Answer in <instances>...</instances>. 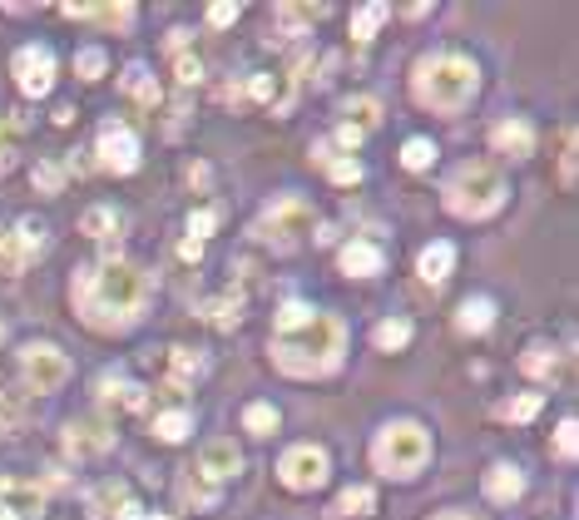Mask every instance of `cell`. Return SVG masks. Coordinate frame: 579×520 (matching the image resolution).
<instances>
[{
  "label": "cell",
  "instance_id": "6da1fadb",
  "mask_svg": "<svg viewBox=\"0 0 579 520\" xmlns=\"http://www.w3.org/2000/svg\"><path fill=\"white\" fill-rule=\"evenodd\" d=\"M347 327L342 317L317 313V307L288 303L278 313V337H273V362L288 377H327L342 362Z\"/></svg>",
  "mask_w": 579,
  "mask_h": 520
},
{
  "label": "cell",
  "instance_id": "7a4b0ae2",
  "mask_svg": "<svg viewBox=\"0 0 579 520\" xmlns=\"http://www.w3.org/2000/svg\"><path fill=\"white\" fill-rule=\"evenodd\" d=\"M144 298H149V282H144V273L124 258H105L75 278V307L89 327H99V332L129 327L140 317Z\"/></svg>",
  "mask_w": 579,
  "mask_h": 520
},
{
  "label": "cell",
  "instance_id": "3957f363",
  "mask_svg": "<svg viewBox=\"0 0 579 520\" xmlns=\"http://www.w3.org/2000/svg\"><path fill=\"white\" fill-rule=\"evenodd\" d=\"M475 85H481V70L466 55H426L417 65V80H411V95L436 114H456L475 99Z\"/></svg>",
  "mask_w": 579,
  "mask_h": 520
},
{
  "label": "cell",
  "instance_id": "277c9868",
  "mask_svg": "<svg viewBox=\"0 0 579 520\" xmlns=\"http://www.w3.org/2000/svg\"><path fill=\"white\" fill-rule=\"evenodd\" d=\"M505 204V179L491 164H461L446 184V208L456 218H491Z\"/></svg>",
  "mask_w": 579,
  "mask_h": 520
},
{
  "label": "cell",
  "instance_id": "5b68a950",
  "mask_svg": "<svg viewBox=\"0 0 579 520\" xmlns=\"http://www.w3.org/2000/svg\"><path fill=\"white\" fill-rule=\"evenodd\" d=\"M426 456H431V436L421 432L417 422H391V426H382L372 442L376 471H382V476H397V481L417 476V471L426 467Z\"/></svg>",
  "mask_w": 579,
  "mask_h": 520
},
{
  "label": "cell",
  "instance_id": "8992f818",
  "mask_svg": "<svg viewBox=\"0 0 579 520\" xmlns=\"http://www.w3.org/2000/svg\"><path fill=\"white\" fill-rule=\"evenodd\" d=\"M302 233H312V208L302 198H278L268 214L257 218V239L278 243V249H292Z\"/></svg>",
  "mask_w": 579,
  "mask_h": 520
},
{
  "label": "cell",
  "instance_id": "52a82bcc",
  "mask_svg": "<svg viewBox=\"0 0 579 520\" xmlns=\"http://www.w3.org/2000/svg\"><path fill=\"white\" fill-rule=\"evenodd\" d=\"M21 372H25V387H31V391H60L64 377H70V362H64L60 347L31 342L21 352Z\"/></svg>",
  "mask_w": 579,
  "mask_h": 520
},
{
  "label": "cell",
  "instance_id": "ba28073f",
  "mask_svg": "<svg viewBox=\"0 0 579 520\" xmlns=\"http://www.w3.org/2000/svg\"><path fill=\"white\" fill-rule=\"evenodd\" d=\"M278 476L288 491H317L327 481V451L322 446H292L278 461Z\"/></svg>",
  "mask_w": 579,
  "mask_h": 520
},
{
  "label": "cell",
  "instance_id": "9c48e42d",
  "mask_svg": "<svg viewBox=\"0 0 579 520\" xmlns=\"http://www.w3.org/2000/svg\"><path fill=\"white\" fill-rule=\"evenodd\" d=\"M15 85H21V95L31 99H45L55 85V60L45 45H25V50H15Z\"/></svg>",
  "mask_w": 579,
  "mask_h": 520
},
{
  "label": "cell",
  "instance_id": "30bf717a",
  "mask_svg": "<svg viewBox=\"0 0 579 520\" xmlns=\"http://www.w3.org/2000/svg\"><path fill=\"white\" fill-rule=\"evenodd\" d=\"M45 249V228L35 218H21L11 233H0V273H21Z\"/></svg>",
  "mask_w": 579,
  "mask_h": 520
},
{
  "label": "cell",
  "instance_id": "8fae6325",
  "mask_svg": "<svg viewBox=\"0 0 579 520\" xmlns=\"http://www.w3.org/2000/svg\"><path fill=\"white\" fill-rule=\"evenodd\" d=\"M99 164L114 173H134L140 169V140H134V130L129 124H105L99 130V144H95Z\"/></svg>",
  "mask_w": 579,
  "mask_h": 520
},
{
  "label": "cell",
  "instance_id": "7c38bea8",
  "mask_svg": "<svg viewBox=\"0 0 579 520\" xmlns=\"http://www.w3.org/2000/svg\"><path fill=\"white\" fill-rule=\"evenodd\" d=\"M45 510V491L35 481H0V520H35Z\"/></svg>",
  "mask_w": 579,
  "mask_h": 520
},
{
  "label": "cell",
  "instance_id": "4fadbf2b",
  "mask_svg": "<svg viewBox=\"0 0 579 520\" xmlns=\"http://www.w3.org/2000/svg\"><path fill=\"white\" fill-rule=\"evenodd\" d=\"M238 467H243V456H238L233 442H208L204 456H198V471H193V476L208 481V486H218V481L238 476Z\"/></svg>",
  "mask_w": 579,
  "mask_h": 520
},
{
  "label": "cell",
  "instance_id": "5bb4252c",
  "mask_svg": "<svg viewBox=\"0 0 579 520\" xmlns=\"http://www.w3.org/2000/svg\"><path fill=\"white\" fill-rule=\"evenodd\" d=\"M89 510H95L99 520H140V506H134L129 486H119V481H105V486L89 496Z\"/></svg>",
  "mask_w": 579,
  "mask_h": 520
},
{
  "label": "cell",
  "instance_id": "9a60e30c",
  "mask_svg": "<svg viewBox=\"0 0 579 520\" xmlns=\"http://www.w3.org/2000/svg\"><path fill=\"white\" fill-rule=\"evenodd\" d=\"M109 442H114V432H109L105 422H95V416H85V422H70V432H64V446H70V456H95V451H105Z\"/></svg>",
  "mask_w": 579,
  "mask_h": 520
},
{
  "label": "cell",
  "instance_id": "2e32d148",
  "mask_svg": "<svg viewBox=\"0 0 579 520\" xmlns=\"http://www.w3.org/2000/svg\"><path fill=\"white\" fill-rule=\"evenodd\" d=\"M491 140H495V149L510 154V159H526V154L535 149V130H530L526 120H500Z\"/></svg>",
  "mask_w": 579,
  "mask_h": 520
},
{
  "label": "cell",
  "instance_id": "e0dca14e",
  "mask_svg": "<svg viewBox=\"0 0 579 520\" xmlns=\"http://www.w3.org/2000/svg\"><path fill=\"white\" fill-rule=\"evenodd\" d=\"M485 496L500 500V506H510V500L526 496V476H520V467H491L485 471Z\"/></svg>",
  "mask_w": 579,
  "mask_h": 520
},
{
  "label": "cell",
  "instance_id": "ac0fdd59",
  "mask_svg": "<svg viewBox=\"0 0 579 520\" xmlns=\"http://www.w3.org/2000/svg\"><path fill=\"white\" fill-rule=\"evenodd\" d=\"M342 273H352V278H372V273H382V249L366 239H352L342 249Z\"/></svg>",
  "mask_w": 579,
  "mask_h": 520
},
{
  "label": "cell",
  "instance_id": "d6986e66",
  "mask_svg": "<svg viewBox=\"0 0 579 520\" xmlns=\"http://www.w3.org/2000/svg\"><path fill=\"white\" fill-rule=\"evenodd\" d=\"M70 21H99V25H129L134 21V5L119 0V5H64Z\"/></svg>",
  "mask_w": 579,
  "mask_h": 520
},
{
  "label": "cell",
  "instance_id": "ffe728a7",
  "mask_svg": "<svg viewBox=\"0 0 579 520\" xmlns=\"http://www.w3.org/2000/svg\"><path fill=\"white\" fill-rule=\"evenodd\" d=\"M421 278L431 282V288H436V282H446L450 278V268H456V249H450V243H431L426 253H421Z\"/></svg>",
  "mask_w": 579,
  "mask_h": 520
},
{
  "label": "cell",
  "instance_id": "44dd1931",
  "mask_svg": "<svg viewBox=\"0 0 579 520\" xmlns=\"http://www.w3.org/2000/svg\"><path fill=\"white\" fill-rule=\"evenodd\" d=\"M99 397H105L109 407H124V412H140L144 407V387H134V382H124V377H99Z\"/></svg>",
  "mask_w": 579,
  "mask_h": 520
},
{
  "label": "cell",
  "instance_id": "7402d4cb",
  "mask_svg": "<svg viewBox=\"0 0 579 520\" xmlns=\"http://www.w3.org/2000/svg\"><path fill=\"white\" fill-rule=\"evenodd\" d=\"M204 377V358L198 352H189V347H173L169 352V382L173 387H189V382Z\"/></svg>",
  "mask_w": 579,
  "mask_h": 520
},
{
  "label": "cell",
  "instance_id": "603a6c76",
  "mask_svg": "<svg viewBox=\"0 0 579 520\" xmlns=\"http://www.w3.org/2000/svg\"><path fill=\"white\" fill-rule=\"evenodd\" d=\"M89 233V239H114L119 228H124V218H119V208H109V204H99V208H89L85 214V223H80Z\"/></svg>",
  "mask_w": 579,
  "mask_h": 520
},
{
  "label": "cell",
  "instance_id": "cb8c5ba5",
  "mask_svg": "<svg viewBox=\"0 0 579 520\" xmlns=\"http://www.w3.org/2000/svg\"><path fill=\"white\" fill-rule=\"evenodd\" d=\"M376 506V491L372 486H347L342 496L333 500V516H366Z\"/></svg>",
  "mask_w": 579,
  "mask_h": 520
},
{
  "label": "cell",
  "instance_id": "d4e9b609",
  "mask_svg": "<svg viewBox=\"0 0 579 520\" xmlns=\"http://www.w3.org/2000/svg\"><path fill=\"white\" fill-rule=\"evenodd\" d=\"M456 323H461V332H485V327L495 323V307L485 303V298H466V303H461V317H456Z\"/></svg>",
  "mask_w": 579,
  "mask_h": 520
},
{
  "label": "cell",
  "instance_id": "484cf974",
  "mask_svg": "<svg viewBox=\"0 0 579 520\" xmlns=\"http://www.w3.org/2000/svg\"><path fill=\"white\" fill-rule=\"evenodd\" d=\"M312 154H317V164L333 173L337 184H357V179H362V164H357V159H333V149H327V144H317Z\"/></svg>",
  "mask_w": 579,
  "mask_h": 520
},
{
  "label": "cell",
  "instance_id": "4316f807",
  "mask_svg": "<svg viewBox=\"0 0 579 520\" xmlns=\"http://www.w3.org/2000/svg\"><path fill=\"white\" fill-rule=\"evenodd\" d=\"M124 89L140 99V105H149V109L159 105V85L149 80V70H144V65H129V70H124Z\"/></svg>",
  "mask_w": 579,
  "mask_h": 520
},
{
  "label": "cell",
  "instance_id": "83f0119b",
  "mask_svg": "<svg viewBox=\"0 0 579 520\" xmlns=\"http://www.w3.org/2000/svg\"><path fill=\"white\" fill-rule=\"evenodd\" d=\"M407 342H411V323H407V317H386V323L376 327V347H382V352H401Z\"/></svg>",
  "mask_w": 579,
  "mask_h": 520
},
{
  "label": "cell",
  "instance_id": "f1b7e54d",
  "mask_svg": "<svg viewBox=\"0 0 579 520\" xmlns=\"http://www.w3.org/2000/svg\"><path fill=\"white\" fill-rule=\"evenodd\" d=\"M386 15H391V5H382V0L362 5V11L352 15V35H357V40H372V35H376V25H382Z\"/></svg>",
  "mask_w": 579,
  "mask_h": 520
},
{
  "label": "cell",
  "instance_id": "f546056e",
  "mask_svg": "<svg viewBox=\"0 0 579 520\" xmlns=\"http://www.w3.org/2000/svg\"><path fill=\"white\" fill-rule=\"evenodd\" d=\"M243 426L253 436H273V432H278V407H268V401H253V407L243 412Z\"/></svg>",
  "mask_w": 579,
  "mask_h": 520
},
{
  "label": "cell",
  "instance_id": "4dcf8cb0",
  "mask_svg": "<svg viewBox=\"0 0 579 520\" xmlns=\"http://www.w3.org/2000/svg\"><path fill=\"white\" fill-rule=\"evenodd\" d=\"M189 426H193L189 412H164L159 422H154V436H159V442H183V436H189Z\"/></svg>",
  "mask_w": 579,
  "mask_h": 520
},
{
  "label": "cell",
  "instance_id": "1f68e13d",
  "mask_svg": "<svg viewBox=\"0 0 579 520\" xmlns=\"http://www.w3.org/2000/svg\"><path fill=\"white\" fill-rule=\"evenodd\" d=\"M540 401H545L540 391H526V397H515V401H500V416L505 422H530L540 412Z\"/></svg>",
  "mask_w": 579,
  "mask_h": 520
},
{
  "label": "cell",
  "instance_id": "d6a6232c",
  "mask_svg": "<svg viewBox=\"0 0 579 520\" xmlns=\"http://www.w3.org/2000/svg\"><path fill=\"white\" fill-rule=\"evenodd\" d=\"M431 159H436V144L431 140H407V149H401L407 169H431Z\"/></svg>",
  "mask_w": 579,
  "mask_h": 520
},
{
  "label": "cell",
  "instance_id": "836d02e7",
  "mask_svg": "<svg viewBox=\"0 0 579 520\" xmlns=\"http://www.w3.org/2000/svg\"><path fill=\"white\" fill-rule=\"evenodd\" d=\"M322 15V5H278V21L288 25V31H298V25H312Z\"/></svg>",
  "mask_w": 579,
  "mask_h": 520
},
{
  "label": "cell",
  "instance_id": "e575fe53",
  "mask_svg": "<svg viewBox=\"0 0 579 520\" xmlns=\"http://www.w3.org/2000/svg\"><path fill=\"white\" fill-rule=\"evenodd\" d=\"M520 367H526L530 377H550V372H555V352H545V347H530L526 358H520Z\"/></svg>",
  "mask_w": 579,
  "mask_h": 520
},
{
  "label": "cell",
  "instance_id": "d590c367",
  "mask_svg": "<svg viewBox=\"0 0 579 520\" xmlns=\"http://www.w3.org/2000/svg\"><path fill=\"white\" fill-rule=\"evenodd\" d=\"M218 218H224V214H218V208H198V214L189 218V233H193V243H204L208 233H214V228H218Z\"/></svg>",
  "mask_w": 579,
  "mask_h": 520
},
{
  "label": "cell",
  "instance_id": "8d00e7d4",
  "mask_svg": "<svg viewBox=\"0 0 579 520\" xmlns=\"http://www.w3.org/2000/svg\"><path fill=\"white\" fill-rule=\"evenodd\" d=\"M248 95H253V99H268V105H273V99H278V105H288V99L278 95V75H253V80H248Z\"/></svg>",
  "mask_w": 579,
  "mask_h": 520
},
{
  "label": "cell",
  "instance_id": "74e56055",
  "mask_svg": "<svg viewBox=\"0 0 579 520\" xmlns=\"http://www.w3.org/2000/svg\"><path fill=\"white\" fill-rule=\"evenodd\" d=\"M575 416H569V422H559V432H555V456L559 461H575Z\"/></svg>",
  "mask_w": 579,
  "mask_h": 520
},
{
  "label": "cell",
  "instance_id": "f35d334b",
  "mask_svg": "<svg viewBox=\"0 0 579 520\" xmlns=\"http://www.w3.org/2000/svg\"><path fill=\"white\" fill-rule=\"evenodd\" d=\"M21 401L11 397V391H0V432H15V426H21Z\"/></svg>",
  "mask_w": 579,
  "mask_h": 520
},
{
  "label": "cell",
  "instance_id": "ab89813d",
  "mask_svg": "<svg viewBox=\"0 0 579 520\" xmlns=\"http://www.w3.org/2000/svg\"><path fill=\"white\" fill-rule=\"evenodd\" d=\"M75 70H80L85 80H99V75H105V50H80Z\"/></svg>",
  "mask_w": 579,
  "mask_h": 520
},
{
  "label": "cell",
  "instance_id": "60d3db41",
  "mask_svg": "<svg viewBox=\"0 0 579 520\" xmlns=\"http://www.w3.org/2000/svg\"><path fill=\"white\" fill-rule=\"evenodd\" d=\"M35 184L45 189V194H60V184H64V173L55 169V164H35Z\"/></svg>",
  "mask_w": 579,
  "mask_h": 520
},
{
  "label": "cell",
  "instance_id": "b9f144b4",
  "mask_svg": "<svg viewBox=\"0 0 579 520\" xmlns=\"http://www.w3.org/2000/svg\"><path fill=\"white\" fill-rule=\"evenodd\" d=\"M198 80H204V65H198L193 55L179 50V85H198Z\"/></svg>",
  "mask_w": 579,
  "mask_h": 520
},
{
  "label": "cell",
  "instance_id": "7bdbcfd3",
  "mask_svg": "<svg viewBox=\"0 0 579 520\" xmlns=\"http://www.w3.org/2000/svg\"><path fill=\"white\" fill-rule=\"evenodd\" d=\"M347 114H357V130H366V124H376V99H352Z\"/></svg>",
  "mask_w": 579,
  "mask_h": 520
},
{
  "label": "cell",
  "instance_id": "ee69618b",
  "mask_svg": "<svg viewBox=\"0 0 579 520\" xmlns=\"http://www.w3.org/2000/svg\"><path fill=\"white\" fill-rule=\"evenodd\" d=\"M208 317H214V323H218V327H228V323H238V298H233V303H228V298H224V303H208Z\"/></svg>",
  "mask_w": 579,
  "mask_h": 520
},
{
  "label": "cell",
  "instance_id": "f6af8a7d",
  "mask_svg": "<svg viewBox=\"0 0 579 520\" xmlns=\"http://www.w3.org/2000/svg\"><path fill=\"white\" fill-rule=\"evenodd\" d=\"M15 159V140H11V124H0V169H11Z\"/></svg>",
  "mask_w": 579,
  "mask_h": 520
},
{
  "label": "cell",
  "instance_id": "bcb514c9",
  "mask_svg": "<svg viewBox=\"0 0 579 520\" xmlns=\"http://www.w3.org/2000/svg\"><path fill=\"white\" fill-rule=\"evenodd\" d=\"M559 173H565V184H575V134H565V159H559Z\"/></svg>",
  "mask_w": 579,
  "mask_h": 520
},
{
  "label": "cell",
  "instance_id": "7dc6e473",
  "mask_svg": "<svg viewBox=\"0 0 579 520\" xmlns=\"http://www.w3.org/2000/svg\"><path fill=\"white\" fill-rule=\"evenodd\" d=\"M208 21H214V25H233L238 21V5H208Z\"/></svg>",
  "mask_w": 579,
  "mask_h": 520
},
{
  "label": "cell",
  "instance_id": "c3c4849f",
  "mask_svg": "<svg viewBox=\"0 0 579 520\" xmlns=\"http://www.w3.org/2000/svg\"><path fill=\"white\" fill-rule=\"evenodd\" d=\"M337 144H347V149H357V144H362V130H357V124H342V130H337Z\"/></svg>",
  "mask_w": 579,
  "mask_h": 520
},
{
  "label": "cell",
  "instance_id": "681fc988",
  "mask_svg": "<svg viewBox=\"0 0 579 520\" xmlns=\"http://www.w3.org/2000/svg\"><path fill=\"white\" fill-rule=\"evenodd\" d=\"M436 520H475V516H466V510H446V516H436Z\"/></svg>",
  "mask_w": 579,
  "mask_h": 520
},
{
  "label": "cell",
  "instance_id": "f907efd6",
  "mask_svg": "<svg viewBox=\"0 0 579 520\" xmlns=\"http://www.w3.org/2000/svg\"><path fill=\"white\" fill-rule=\"evenodd\" d=\"M140 520H169V516H140Z\"/></svg>",
  "mask_w": 579,
  "mask_h": 520
},
{
  "label": "cell",
  "instance_id": "816d5d0a",
  "mask_svg": "<svg viewBox=\"0 0 579 520\" xmlns=\"http://www.w3.org/2000/svg\"><path fill=\"white\" fill-rule=\"evenodd\" d=\"M0 337H5V327H0Z\"/></svg>",
  "mask_w": 579,
  "mask_h": 520
}]
</instances>
